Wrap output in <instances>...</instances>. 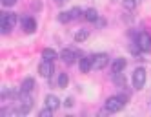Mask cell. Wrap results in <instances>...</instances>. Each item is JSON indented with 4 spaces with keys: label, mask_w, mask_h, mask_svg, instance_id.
Segmentation results:
<instances>
[{
    "label": "cell",
    "mask_w": 151,
    "mask_h": 117,
    "mask_svg": "<svg viewBox=\"0 0 151 117\" xmlns=\"http://www.w3.org/2000/svg\"><path fill=\"white\" fill-rule=\"evenodd\" d=\"M126 101H127L126 95H113V97H109L106 101V110L111 113H116L126 106Z\"/></svg>",
    "instance_id": "obj_1"
},
{
    "label": "cell",
    "mask_w": 151,
    "mask_h": 117,
    "mask_svg": "<svg viewBox=\"0 0 151 117\" xmlns=\"http://www.w3.org/2000/svg\"><path fill=\"white\" fill-rule=\"evenodd\" d=\"M0 15H2V22H0V28H2V33L7 35L9 31L15 28L18 17H17L15 13H0Z\"/></svg>",
    "instance_id": "obj_2"
},
{
    "label": "cell",
    "mask_w": 151,
    "mask_h": 117,
    "mask_svg": "<svg viewBox=\"0 0 151 117\" xmlns=\"http://www.w3.org/2000/svg\"><path fill=\"white\" fill-rule=\"evenodd\" d=\"M33 106H35V101L31 99V97H27L26 92L20 93V108H18V113H20V115L29 113L31 110H33Z\"/></svg>",
    "instance_id": "obj_3"
},
{
    "label": "cell",
    "mask_w": 151,
    "mask_h": 117,
    "mask_svg": "<svg viewBox=\"0 0 151 117\" xmlns=\"http://www.w3.org/2000/svg\"><path fill=\"white\" fill-rule=\"evenodd\" d=\"M109 64V55L107 53H95L93 55V68L95 70H102Z\"/></svg>",
    "instance_id": "obj_4"
},
{
    "label": "cell",
    "mask_w": 151,
    "mask_h": 117,
    "mask_svg": "<svg viewBox=\"0 0 151 117\" xmlns=\"http://www.w3.org/2000/svg\"><path fill=\"white\" fill-rule=\"evenodd\" d=\"M146 84V70L144 68H137L133 71V86L137 90H140Z\"/></svg>",
    "instance_id": "obj_5"
},
{
    "label": "cell",
    "mask_w": 151,
    "mask_h": 117,
    "mask_svg": "<svg viewBox=\"0 0 151 117\" xmlns=\"http://www.w3.org/2000/svg\"><path fill=\"white\" fill-rule=\"evenodd\" d=\"M53 71H55V66H53V62H51V60H42V62H40V66H38V73H40V77L49 79Z\"/></svg>",
    "instance_id": "obj_6"
},
{
    "label": "cell",
    "mask_w": 151,
    "mask_h": 117,
    "mask_svg": "<svg viewBox=\"0 0 151 117\" xmlns=\"http://www.w3.org/2000/svg\"><path fill=\"white\" fill-rule=\"evenodd\" d=\"M137 46L140 48V51H149V49H151V37L146 33V31L138 35V39H137Z\"/></svg>",
    "instance_id": "obj_7"
},
{
    "label": "cell",
    "mask_w": 151,
    "mask_h": 117,
    "mask_svg": "<svg viewBox=\"0 0 151 117\" xmlns=\"http://www.w3.org/2000/svg\"><path fill=\"white\" fill-rule=\"evenodd\" d=\"M22 28L26 33H35L37 31V22H35V18L33 17H24L22 18Z\"/></svg>",
    "instance_id": "obj_8"
},
{
    "label": "cell",
    "mask_w": 151,
    "mask_h": 117,
    "mask_svg": "<svg viewBox=\"0 0 151 117\" xmlns=\"http://www.w3.org/2000/svg\"><path fill=\"white\" fill-rule=\"evenodd\" d=\"M78 68H80V73H89L93 68V57H82L78 60Z\"/></svg>",
    "instance_id": "obj_9"
},
{
    "label": "cell",
    "mask_w": 151,
    "mask_h": 117,
    "mask_svg": "<svg viewBox=\"0 0 151 117\" xmlns=\"http://www.w3.org/2000/svg\"><path fill=\"white\" fill-rule=\"evenodd\" d=\"M47 108H51L53 112H57L58 108H60V101H58V97L57 95H53V93H49L47 97H46V102H44Z\"/></svg>",
    "instance_id": "obj_10"
},
{
    "label": "cell",
    "mask_w": 151,
    "mask_h": 117,
    "mask_svg": "<svg viewBox=\"0 0 151 117\" xmlns=\"http://www.w3.org/2000/svg\"><path fill=\"white\" fill-rule=\"evenodd\" d=\"M60 59L66 62V64H73L75 60H77V51H73V49H64L60 53Z\"/></svg>",
    "instance_id": "obj_11"
},
{
    "label": "cell",
    "mask_w": 151,
    "mask_h": 117,
    "mask_svg": "<svg viewBox=\"0 0 151 117\" xmlns=\"http://www.w3.org/2000/svg\"><path fill=\"white\" fill-rule=\"evenodd\" d=\"M35 86H37L35 79H33V77H26V79L22 81V86H20V90L26 92V93H29V92H33V90H35Z\"/></svg>",
    "instance_id": "obj_12"
},
{
    "label": "cell",
    "mask_w": 151,
    "mask_h": 117,
    "mask_svg": "<svg viewBox=\"0 0 151 117\" xmlns=\"http://www.w3.org/2000/svg\"><path fill=\"white\" fill-rule=\"evenodd\" d=\"M82 15H84V18L88 20V22H96V20H99V13H96L95 7H88Z\"/></svg>",
    "instance_id": "obj_13"
},
{
    "label": "cell",
    "mask_w": 151,
    "mask_h": 117,
    "mask_svg": "<svg viewBox=\"0 0 151 117\" xmlns=\"http://www.w3.org/2000/svg\"><path fill=\"white\" fill-rule=\"evenodd\" d=\"M42 59H44V60H57L58 59V53L55 51V49H51V48H46L44 51H42Z\"/></svg>",
    "instance_id": "obj_14"
},
{
    "label": "cell",
    "mask_w": 151,
    "mask_h": 117,
    "mask_svg": "<svg viewBox=\"0 0 151 117\" xmlns=\"http://www.w3.org/2000/svg\"><path fill=\"white\" fill-rule=\"evenodd\" d=\"M124 68H126V59L118 57V59L113 62V73H120V71H124Z\"/></svg>",
    "instance_id": "obj_15"
},
{
    "label": "cell",
    "mask_w": 151,
    "mask_h": 117,
    "mask_svg": "<svg viewBox=\"0 0 151 117\" xmlns=\"http://www.w3.org/2000/svg\"><path fill=\"white\" fill-rule=\"evenodd\" d=\"M88 37H89V31H88V29H78L77 33H75V40H77V42L88 40Z\"/></svg>",
    "instance_id": "obj_16"
},
{
    "label": "cell",
    "mask_w": 151,
    "mask_h": 117,
    "mask_svg": "<svg viewBox=\"0 0 151 117\" xmlns=\"http://www.w3.org/2000/svg\"><path fill=\"white\" fill-rule=\"evenodd\" d=\"M68 73H60L58 75V88H68Z\"/></svg>",
    "instance_id": "obj_17"
},
{
    "label": "cell",
    "mask_w": 151,
    "mask_h": 117,
    "mask_svg": "<svg viewBox=\"0 0 151 117\" xmlns=\"http://www.w3.org/2000/svg\"><path fill=\"white\" fill-rule=\"evenodd\" d=\"M113 81H115V82H116L120 88H124V86H126V79H124V75H122V71H120V73H115Z\"/></svg>",
    "instance_id": "obj_18"
},
{
    "label": "cell",
    "mask_w": 151,
    "mask_h": 117,
    "mask_svg": "<svg viewBox=\"0 0 151 117\" xmlns=\"http://www.w3.org/2000/svg\"><path fill=\"white\" fill-rule=\"evenodd\" d=\"M71 20V15H69V11H62V13H58V22H62V24H68Z\"/></svg>",
    "instance_id": "obj_19"
},
{
    "label": "cell",
    "mask_w": 151,
    "mask_h": 117,
    "mask_svg": "<svg viewBox=\"0 0 151 117\" xmlns=\"http://www.w3.org/2000/svg\"><path fill=\"white\" fill-rule=\"evenodd\" d=\"M138 0H124V7L127 9V11H133V9L137 7Z\"/></svg>",
    "instance_id": "obj_20"
},
{
    "label": "cell",
    "mask_w": 151,
    "mask_h": 117,
    "mask_svg": "<svg viewBox=\"0 0 151 117\" xmlns=\"http://www.w3.org/2000/svg\"><path fill=\"white\" fill-rule=\"evenodd\" d=\"M80 13H82V11H80V7H71V9H69V15H71V20H77V18L80 17Z\"/></svg>",
    "instance_id": "obj_21"
},
{
    "label": "cell",
    "mask_w": 151,
    "mask_h": 117,
    "mask_svg": "<svg viewBox=\"0 0 151 117\" xmlns=\"http://www.w3.org/2000/svg\"><path fill=\"white\" fill-rule=\"evenodd\" d=\"M51 113H53V110H51V108H47V106H46V108H42V110H40V117H49Z\"/></svg>",
    "instance_id": "obj_22"
},
{
    "label": "cell",
    "mask_w": 151,
    "mask_h": 117,
    "mask_svg": "<svg viewBox=\"0 0 151 117\" xmlns=\"http://www.w3.org/2000/svg\"><path fill=\"white\" fill-rule=\"evenodd\" d=\"M2 4H4V6H15L17 0H2Z\"/></svg>",
    "instance_id": "obj_23"
},
{
    "label": "cell",
    "mask_w": 151,
    "mask_h": 117,
    "mask_svg": "<svg viewBox=\"0 0 151 117\" xmlns=\"http://www.w3.org/2000/svg\"><path fill=\"white\" fill-rule=\"evenodd\" d=\"M64 104H66V106H68V108H71V106L75 104V101H73V97H69V99H66V102H64Z\"/></svg>",
    "instance_id": "obj_24"
},
{
    "label": "cell",
    "mask_w": 151,
    "mask_h": 117,
    "mask_svg": "<svg viewBox=\"0 0 151 117\" xmlns=\"http://www.w3.org/2000/svg\"><path fill=\"white\" fill-rule=\"evenodd\" d=\"M55 2H57V4H64V2H66V0H55Z\"/></svg>",
    "instance_id": "obj_25"
}]
</instances>
